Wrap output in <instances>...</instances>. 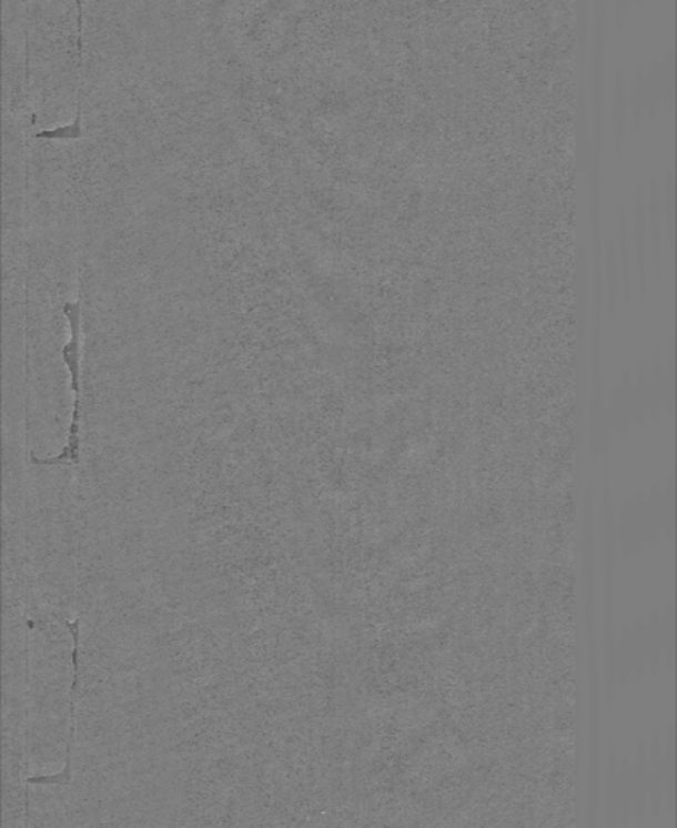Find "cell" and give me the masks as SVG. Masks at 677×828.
<instances>
[{
  "label": "cell",
  "mask_w": 677,
  "mask_h": 828,
  "mask_svg": "<svg viewBox=\"0 0 677 828\" xmlns=\"http://www.w3.org/2000/svg\"><path fill=\"white\" fill-rule=\"evenodd\" d=\"M63 314L69 321L70 339L63 345L62 360L72 376L74 396L72 424L69 427V441L63 451L55 456L38 458L31 453L30 460L37 466L78 465L81 458V302L63 304Z\"/></svg>",
  "instance_id": "1"
},
{
  "label": "cell",
  "mask_w": 677,
  "mask_h": 828,
  "mask_svg": "<svg viewBox=\"0 0 677 828\" xmlns=\"http://www.w3.org/2000/svg\"><path fill=\"white\" fill-rule=\"evenodd\" d=\"M67 629H69L70 633H72L73 636V653H72V660H73V685H72V691H70V728H69V741H67V756H65V767H63L62 773L55 774V775H34V777H28L27 778V785L30 787V785H70L73 780V764H72V756H73V743H74V716H77V713H74V704H77V693H78V686H80V620H73V622H65Z\"/></svg>",
  "instance_id": "2"
}]
</instances>
